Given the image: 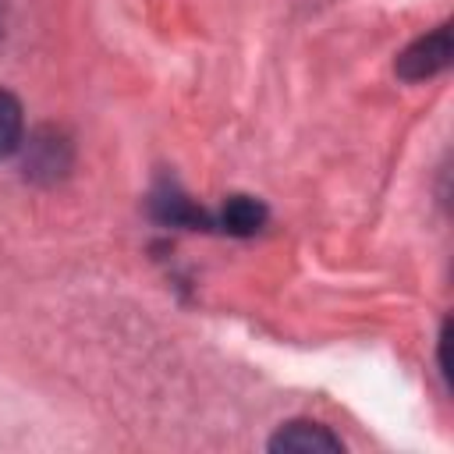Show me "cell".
<instances>
[{
    "mask_svg": "<svg viewBox=\"0 0 454 454\" xmlns=\"http://www.w3.org/2000/svg\"><path fill=\"white\" fill-rule=\"evenodd\" d=\"M450 60V28L440 25L436 32L422 35L419 43H411L401 57H397V71L401 78L408 82H422V78H433L436 71H443Z\"/></svg>",
    "mask_w": 454,
    "mask_h": 454,
    "instance_id": "cell-1",
    "label": "cell"
},
{
    "mask_svg": "<svg viewBox=\"0 0 454 454\" xmlns=\"http://www.w3.org/2000/svg\"><path fill=\"white\" fill-rule=\"evenodd\" d=\"M273 450H294V454H312V450H330L337 454L340 450V440L326 429V426H316V422H291L284 426L273 440H270Z\"/></svg>",
    "mask_w": 454,
    "mask_h": 454,
    "instance_id": "cell-2",
    "label": "cell"
},
{
    "mask_svg": "<svg viewBox=\"0 0 454 454\" xmlns=\"http://www.w3.org/2000/svg\"><path fill=\"white\" fill-rule=\"evenodd\" d=\"M262 220H266V209H262L255 199H248V195L227 199L223 216H220L223 231H231V234H255V231L262 227Z\"/></svg>",
    "mask_w": 454,
    "mask_h": 454,
    "instance_id": "cell-3",
    "label": "cell"
},
{
    "mask_svg": "<svg viewBox=\"0 0 454 454\" xmlns=\"http://www.w3.org/2000/svg\"><path fill=\"white\" fill-rule=\"evenodd\" d=\"M25 135V117H21V103L0 89V160L11 156L21 145Z\"/></svg>",
    "mask_w": 454,
    "mask_h": 454,
    "instance_id": "cell-4",
    "label": "cell"
}]
</instances>
